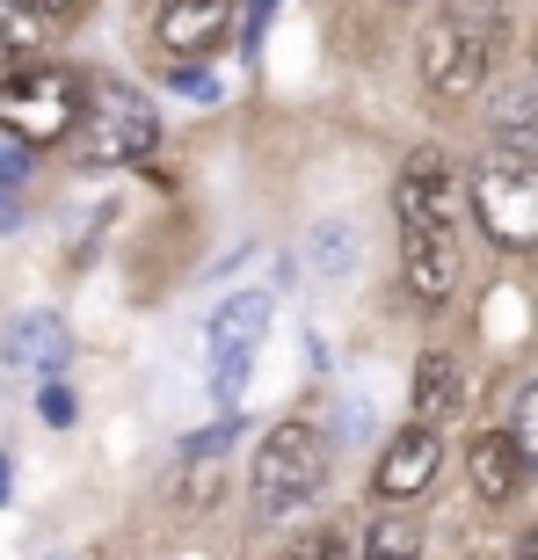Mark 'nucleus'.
<instances>
[{
	"label": "nucleus",
	"instance_id": "nucleus-1",
	"mask_svg": "<svg viewBox=\"0 0 538 560\" xmlns=\"http://www.w3.org/2000/svg\"><path fill=\"white\" fill-rule=\"evenodd\" d=\"M458 175L444 167V153H414L394 183L400 211V277L422 306H444L458 291Z\"/></svg>",
	"mask_w": 538,
	"mask_h": 560
},
{
	"label": "nucleus",
	"instance_id": "nucleus-2",
	"mask_svg": "<svg viewBox=\"0 0 538 560\" xmlns=\"http://www.w3.org/2000/svg\"><path fill=\"white\" fill-rule=\"evenodd\" d=\"M495 44H502V0H444L436 22L422 30V88L458 103V95H473L488 81V66H495Z\"/></svg>",
	"mask_w": 538,
	"mask_h": 560
},
{
	"label": "nucleus",
	"instance_id": "nucleus-3",
	"mask_svg": "<svg viewBox=\"0 0 538 560\" xmlns=\"http://www.w3.org/2000/svg\"><path fill=\"white\" fill-rule=\"evenodd\" d=\"M328 488V436L313 430V422H277V430L255 444V466H248V502L262 524H284L299 517L306 502H320Z\"/></svg>",
	"mask_w": 538,
	"mask_h": 560
},
{
	"label": "nucleus",
	"instance_id": "nucleus-4",
	"mask_svg": "<svg viewBox=\"0 0 538 560\" xmlns=\"http://www.w3.org/2000/svg\"><path fill=\"white\" fill-rule=\"evenodd\" d=\"M161 145V117L131 81H95L81 103V125H73V153L87 167H131Z\"/></svg>",
	"mask_w": 538,
	"mask_h": 560
},
{
	"label": "nucleus",
	"instance_id": "nucleus-5",
	"mask_svg": "<svg viewBox=\"0 0 538 560\" xmlns=\"http://www.w3.org/2000/svg\"><path fill=\"white\" fill-rule=\"evenodd\" d=\"M466 205L495 248H538V161H510V153L480 161Z\"/></svg>",
	"mask_w": 538,
	"mask_h": 560
},
{
	"label": "nucleus",
	"instance_id": "nucleus-6",
	"mask_svg": "<svg viewBox=\"0 0 538 560\" xmlns=\"http://www.w3.org/2000/svg\"><path fill=\"white\" fill-rule=\"evenodd\" d=\"M81 81L73 73H59V66H37V73H8V88H0V131H15V139L30 145H51L66 139V131L81 125Z\"/></svg>",
	"mask_w": 538,
	"mask_h": 560
},
{
	"label": "nucleus",
	"instance_id": "nucleus-7",
	"mask_svg": "<svg viewBox=\"0 0 538 560\" xmlns=\"http://www.w3.org/2000/svg\"><path fill=\"white\" fill-rule=\"evenodd\" d=\"M153 37L175 66L211 59L233 37V0H153Z\"/></svg>",
	"mask_w": 538,
	"mask_h": 560
},
{
	"label": "nucleus",
	"instance_id": "nucleus-8",
	"mask_svg": "<svg viewBox=\"0 0 538 560\" xmlns=\"http://www.w3.org/2000/svg\"><path fill=\"white\" fill-rule=\"evenodd\" d=\"M436 466H444V436H436V422H408V430L386 444V458H378V495L386 502L422 495V488L436 480Z\"/></svg>",
	"mask_w": 538,
	"mask_h": 560
},
{
	"label": "nucleus",
	"instance_id": "nucleus-9",
	"mask_svg": "<svg viewBox=\"0 0 538 560\" xmlns=\"http://www.w3.org/2000/svg\"><path fill=\"white\" fill-rule=\"evenodd\" d=\"M66 357H73V335H66L59 313H15L8 335H0V364H8V372L51 378V372H66Z\"/></svg>",
	"mask_w": 538,
	"mask_h": 560
},
{
	"label": "nucleus",
	"instance_id": "nucleus-10",
	"mask_svg": "<svg viewBox=\"0 0 538 560\" xmlns=\"http://www.w3.org/2000/svg\"><path fill=\"white\" fill-rule=\"evenodd\" d=\"M269 313H277L269 291H241V299H226V306L211 313V335H204L211 364H255V350H262V335H269Z\"/></svg>",
	"mask_w": 538,
	"mask_h": 560
},
{
	"label": "nucleus",
	"instance_id": "nucleus-11",
	"mask_svg": "<svg viewBox=\"0 0 538 560\" xmlns=\"http://www.w3.org/2000/svg\"><path fill=\"white\" fill-rule=\"evenodd\" d=\"M466 466H473V495L488 502V510L517 502V488L531 480V458H524L517 430H480V436H473V452H466Z\"/></svg>",
	"mask_w": 538,
	"mask_h": 560
},
{
	"label": "nucleus",
	"instance_id": "nucleus-12",
	"mask_svg": "<svg viewBox=\"0 0 538 560\" xmlns=\"http://www.w3.org/2000/svg\"><path fill=\"white\" fill-rule=\"evenodd\" d=\"M356 255H364V233H356V219H342V211H328V219H313V226L299 233V262H306L320 284H342V277L356 270Z\"/></svg>",
	"mask_w": 538,
	"mask_h": 560
},
{
	"label": "nucleus",
	"instance_id": "nucleus-13",
	"mask_svg": "<svg viewBox=\"0 0 538 560\" xmlns=\"http://www.w3.org/2000/svg\"><path fill=\"white\" fill-rule=\"evenodd\" d=\"M488 131H495V153H510V161H538V81L502 88L495 109H488Z\"/></svg>",
	"mask_w": 538,
	"mask_h": 560
},
{
	"label": "nucleus",
	"instance_id": "nucleus-14",
	"mask_svg": "<svg viewBox=\"0 0 538 560\" xmlns=\"http://www.w3.org/2000/svg\"><path fill=\"white\" fill-rule=\"evenodd\" d=\"M458 400H466V378H458V364L444 350H430L422 364H414V422H452Z\"/></svg>",
	"mask_w": 538,
	"mask_h": 560
},
{
	"label": "nucleus",
	"instance_id": "nucleus-15",
	"mask_svg": "<svg viewBox=\"0 0 538 560\" xmlns=\"http://www.w3.org/2000/svg\"><path fill=\"white\" fill-rule=\"evenodd\" d=\"M44 22L51 15H37L30 0H0V81L22 73V66L44 51Z\"/></svg>",
	"mask_w": 538,
	"mask_h": 560
},
{
	"label": "nucleus",
	"instance_id": "nucleus-16",
	"mask_svg": "<svg viewBox=\"0 0 538 560\" xmlns=\"http://www.w3.org/2000/svg\"><path fill=\"white\" fill-rule=\"evenodd\" d=\"M356 560H422V524H414L408 510H378Z\"/></svg>",
	"mask_w": 538,
	"mask_h": 560
},
{
	"label": "nucleus",
	"instance_id": "nucleus-17",
	"mask_svg": "<svg viewBox=\"0 0 538 560\" xmlns=\"http://www.w3.org/2000/svg\"><path fill=\"white\" fill-rule=\"evenodd\" d=\"M277 560H350V539L342 532H306V539H291Z\"/></svg>",
	"mask_w": 538,
	"mask_h": 560
},
{
	"label": "nucleus",
	"instance_id": "nucleus-18",
	"mask_svg": "<svg viewBox=\"0 0 538 560\" xmlns=\"http://www.w3.org/2000/svg\"><path fill=\"white\" fill-rule=\"evenodd\" d=\"M510 430H517V444H524V458H531V474H538V378L517 394V416H510Z\"/></svg>",
	"mask_w": 538,
	"mask_h": 560
},
{
	"label": "nucleus",
	"instance_id": "nucleus-19",
	"mask_svg": "<svg viewBox=\"0 0 538 560\" xmlns=\"http://www.w3.org/2000/svg\"><path fill=\"white\" fill-rule=\"evenodd\" d=\"M37 416L51 422V430H66V422H73V394H66V386H59V372L44 378V394H37Z\"/></svg>",
	"mask_w": 538,
	"mask_h": 560
},
{
	"label": "nucleus",
	"instance_id": "nucleus-20",
	"mask_svg": "<svg viewBox=\"0 0 538 560\" xmlns=\"http://www.w3.org/2000/svg\"><path fill=\"white\" fill-rule=\"evenodd\" d=\"M22 175H30V139L8 131V139H0V183H22Z\"/></svg>",
	"mask_w": 538,
	"mask_h": 560
},
{
	"label": "nucleus",
	"instance_id": "nucleus-21",
	"mask_svg": "<svg viewBox=\"0 0 538 560\" xmlns=\"http://www.w3.org/2000/svg\"><path fill=\"white\" fill-rule=\"evenodd\" d=\"M233 430H241V422H211V430H197V436H189L183 452H197V458H211V452H226V444H233Z\"/></svg>",
	"mask_w": 538,
	"mask_h": 560
},
{
	"label": "nucleus",
	"instance_id": "nucleus-22",
	"mask_svg": "<svg viewBox=\"0 0 538 560\" xmlns=\"http://www.w3.org/2000/svg\"><path fill=\"white\" fill-rule=\"evenodd\" d=\"M175 88H183L189 103H219V81H211V73H183V66H175Z\"/></svg>",
	"mask_w": 538,
	"mask_h": 560
},
{
	"label": "nucleus",
	"instance_id": "nucleus-23",
	"mask_svg": "<svg viewBox=\"0 0 538 560\" xmlns=\"http://www.w3.org/2000/svg\"><path fill=\"white\" fill-rule=\"evenodd\" d=\"M30 8H37V15H81L87 0H30Z\"/></svg>",
	"mask_w": 538,
	"mask_h": 560
},
{
	"label": "nucleus",
	"instance_id": "nucleus-24",
	"mask_svg": "<svg viewBox=\"0 0 538 560\" xmlns=\"http://www.w3.org/2000/svg\"><path fill=\"white\" fill-rule=\"evenodd\" d=\"M15 226H22V211L8 205V197H0V233H15Z\"/></svg>",
	"mask_w": 538,
	"mask_h": 560
},
{
	"label": "nucleus",
	"instance_id": "nucleus-25",
	"mask_svg": "<svg viewBox=\"0 0 538 560\" xmlns=\"http://www.w3.org/2000/svg\"><path fill=\"white\" fill-rule=\"evenodd\" d=\"M517 560H538V524L524 532V546H517Z\"/></svg>",
	"mask_w": 538,
	"mask_h": 560
},
{
	"label": "nucleus",
	"instance_id": "nucleus-26",
	"mask_svg": "<svg viewBox=\"0 0 538 560\" xmlns=\"http://www.w3.org/2000/svg\"><path fill=\"white\" fill-rule=\"evenodd\" d=\"M8 488H15V474H8V458H0V502H8Z\"/></svg>",
	"mask_w": 538,
	"mask_h": 560
}]
</instances>
